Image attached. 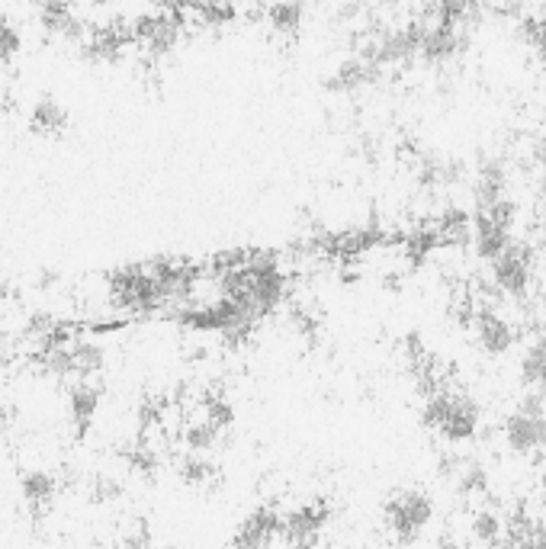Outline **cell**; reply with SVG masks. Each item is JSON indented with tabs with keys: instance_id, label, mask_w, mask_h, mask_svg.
Listing matches in <instances>:
<instances>
[{
	"instance_id": "6da1fadb",
	"label": "cell",
	"mask_w": 546,
	"mask_h": 549,
	"mask_svg": "<svg viewBox=\"0 0 546 549\" xmlns=\"http://www.w3.org/2000/svg\"><path fill=\"white\" fill-rule=\"evenodd\" d=\"M424 418L431 427H437L453 444H463V440L476 437L479 421H482V408L473 395L466 392H434L424 408Z\"/></svg>"
},
{
	"instance_id": "7a4b0ae2",
	"label": "cell",
	"mask_w": 546,
	"mask_h": 549,
	"mask_svg": "<svg viewBox=\"0 0 546 549\" xmlns=\"http://www.w3.org/2000/svg\"><path fill=\"white\" fill-rule=\"evenodd\" d=\"M505 444L514 453H543L546 450V405L540 395H527V399L505 418Z\"/></svg>"
},
{
	"instance_id": "3957f363",
	"label": "cell",
	"mask_w": 546,
	"mask_h": 549,
	"mask_svg": "<svg viewBox=\"0 0 546 549\" xmlns=\"http://www.w3.org/2000/svg\"><path fill=\"white\" fill-rule=\"evenodd\" d=\"M431 517H434V501H431V495L418 492V488L396 492L386 505V527L392 537L402 543L415 540L418 533L431 524Z\"/></svg>"
},
{
	"instance_id": "277c9868",
	"label": "cell",
	"mask_w": 546,
	"mask_h": 549,
	"mask_svg": "<svg viewBox=\"0 0 546 549\" xmlns=\"http://www.w3.org/2000/svg\"><path fill=\"white\" fill-rule=\"evenodd\" d=\"M534 280V254L524 244H508L492 261V283L498 286V293L505 296H524Z\"/></svg>"
},
{
	"instance_id": "5b68a950",
	"label": "cell",
	"mask_w": 546,
	"mask_h": 549,
	"mask_svg": "<svg viewBox=\"0 0 546 549\" xmlns=\"http://www.w3.org/2000/svg\"><path fill=\"white\" fill-rule=\"evenodd\" d=\"M476 338L485 354H505L514 344V328L495 312H479L476 315Z\"/></svg>"
},
{
	"instance_id": "8992f818",
	"label": "cell",
	"mask_w": 546,
	"mask_h": 549,
	"mask_svg": "<svg viewBox=\"0 0 546 549\" xmlns=\"http://www.w3.org/2000/svg\"><path fill=\"white\" fill-rule=\"evenodd\" d=\"M521 376H524V383L534 389V395L546 399V338H537L524 347Z\"/></svg>"
},
{
	"instance_id": "52a82bcc",
	"label": "cell",
	"mask_w": 546,
	"mask_h": 549,
	"mask_svg": "<svg viewBox=\"0 0 546 549\" xmlns=\"http://www.w3.org/2000/svg\"><path fill=\"white\" fill-rule=\"evenodd\" d=\"M473 533H476V540H482V543H498L502 540V533H505V524H502V517L498 514L479 511L476 521H473Z\"/></svg>"
},
{
	"instance_id": "ba28073f",
	"label": "cell",
	"mask_w": 546,
	"mask_h": 549,
	"mask_svg": "<svg viewBox=\"0 0 546 549\" xmlns=\"http://www.w3.org/2000/svg\"><path fill=\"white\" fill-rule=\"evenodd\" d=\"M524 36L530 45H537L540 52H546V20L543 17H534V20H524Z\"/></svg>"
},
{
	"instance_id": "9c48e42d",
	"label": "cell",
	"mask_w": 546,
	"mask_h": 549,
	"mask_svg": "<svg viewBox=\"0 0 546 549\" xmlns=\"http://www.w3.org/2000/svg\"><path fill=\"white\" fill-rule=\"evenodd\" d=\"M441 549H463V543H457V540L444 537V540H441Z\"/></svg>"
},
{
	"instance_id": "30bf717a",
	"label": "cell",
	"mask_w": 546,
	"mask_h": 549,
	"mask_svg": "<svg viewBox=\"0 0 546 549\" xmlns=\"http://www.w3.org/2000/svg\"><path fill=\"white\" fill-rule=\"evenodd\" d=\"M543 209H546V177H543Z\"/></svg>"
},
{
	"instance_id": "8fae6325",
	"label": "cell",
	"mask_w": 546,
	"mask_h": 549,
	"mask_svg": "<svg viewBox=\"0 0 546 549\" xmlns=\"http://www.w3.org/2000/svg\"><path fill=\"white\" fill-rule=\"evenodd\" d=\"M543 453H546V450H543Z\"/></svg>"
}]
</instances>
